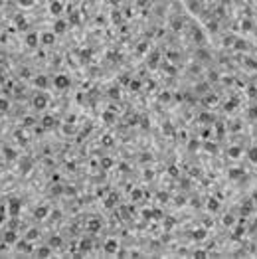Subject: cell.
Here are the masks:
<instances>
[{
	"mask_svg": "<svg viewBox=\"0 0 257 259\" xmlns=\"http://www.w3.org/2000/svg\"><path fill=\"white\" fill-rule=\"evenodd\" d=\"M182 28V20H176L174 18V22H172V30H180Z\"/></svg>",
	"mask_w": 257,
	"mask_h": 259,
	"instance_id": "cell-26",
	"label": "cell"
},
{
	"mask_svg": "<svg viewBox=\"0 0 257 259\" xmlns=\"http://www.w3.org/2000/svg\"><path fill=\"white\" fill-rule=\"evenodd\" d=\"M32 105H34L36 109H46L47 107V97L44 93H36L34 99H32Z\"/></svg>",
	"mask_w": 257,
	"mask_h": 259,
	"instance_id": "cell-1",
	"label": "cell"
},
{
	"mask_svg": "<svg viewBox=\"0 0 257 259\" xmlns=\"http://www.w3.org/2000/svg\"><path fill=\"white\" fill-rule=\"evenodd\" d=\"M99 228H101V222H99V220H91L89 225H87V229H89V231H97Z\"/></svg>",
	"mask_w": 257,
	"mask_h": 259,
	"instance_id": "cell-16",
	"label": "cell"
},
{
	"mask_svg": "<svg viewBox=\"0 0 257 259\" xmlns=\"http://www.w3.org/2000/svg\"><path fill=\"white\" fill-rule=\"evenodd\" d=\"M14 137H16V141H18V143H22V144H26V139H24V134H22V133H20V131H18V133H16V134H14Z\"/></svg>",
	"mask_w": 257,
	"mask_h": 259,
	"instance_id": "cell-24",
	"label": "cell"
},
{
	"mask_svg": "<svg viewBox=\"0 0 257 259\" xmlns=\"http://www.w3.org/2000/svg\"><path fill=\"white\" fill-rule=\"evenodd\" d=\"M36 255H38V257H50L52 249H50V247H40V251H36Z\"/></svg>",
	"mask_w": 257,
	"mask_h": 259,
	"instance_id": "cell-15",
	"label": "cell"
},
{
	"mask_svg": "<svg viewBox=\"0 0 257 259\" xmlns=\"http://www.w3.org/2000/svg\"><path fill=\"white\" fill-rule=\"evenodd\" d=\"M38 42H40V38L36 32H28V36H26V46L28 48H36L38 46Z\"/></svg>",
	"mask_w": 257,
	"mask_h": 259,
	"instance_id": "cell-4",
	"label": "cell"
},
{
	"mask_svg": "<svg viewBox=\"0 0 257 259\" xmlns=\"http://www.w3.org/2000/svg\"><path fill=\"white\" fill-rule=\"evenodd\" d=\"M8 208H10V216H12V218H16V216L20 214V208H22V202H20V198H10Z\"/></svg>",
	"mask_w": 257,
	"mask_h": 259,
	"instance_id": "cell-2",
	"label": "cell"
},
{
	"mask_svg": "<svg viewBox=\"0 0 257 259\" xmlns=\"http://www.w3.org/2000/svg\"><path fill=\"white\" fill-rule=\"evenodd\" d=\"M53 85H56L57 89H67L69 87V77L67 75H56V77H53Z\"/></svg>",
	"mask_w": 257,
	"mask_h": 259,
	"instance_id": "cell-3",
	"label": "cell"
},
{
	"mask_svg": "<svg viewBox=\"0 0 257 259\" xmlns=\"http://www.w3.org/2000/svg\"><path fill=\"white\" fill-rule=\"evenodd\" d=\"M53 40H56V36H53L52 32H44V34H42V44L44 46H52Z\"/></svg>",
	"mask_w": 257,
	"mask_h": 259,
	"instance_id": "cell-6",
	"label": "cell"
},
{
	"mask_svg": "<svg viewBox=\"0 0 257 259\" xmlns=\"http://www.w3.org/2000/svg\"><path fill=\"white\" fill-rule=\"evenodd\" d=\"M34 0H20V6H32Z\"/></svg>",
	"mask_w": 257,
	"mask_h": 259,
	"instance_id": "cell-28",
	"label": "cell"
},
{
	"mask_svg": "<svg viewBox=\"0 0 257 259\" xmlns=\"http://www.w3.org/2000/svg\"><path fill=\"white\" fill-rule=\"evenodd\" d=\"M2 152H4V156H6L8 160H14V158H16V150H14V148H10V147H4V148H2Z\"/></svg>",
	"mask_w": 257,
	"mask_h": 259,
	"instance_id": "cell-13",
	"label": "cell"
},
{
	"mask_svg": "<svg viewBox=\"0 0 257 259\" xmlns=\"http://www.w3.org/2000/svg\"><path fill=\"white\" fill-rule=\"evenodd\" d=\"M20 77H22V79H28V77H30V69H28V67H22V69H20Z\"/></svg>",
	"mask_w": 257,
	"mask_h": 259,
	"instance_id": "cell-21",
	"label": "cell"
},
{
	"mask_svg": "<svg viewBox=\"0 0 257 259\" xmlns=\"http://www.w3.org/2000/svg\"><path fill=\"white\" fill-rule=\"evenodd\" d=\"M47 214H50V208H47V206H38L34 210L36 220H44V218H47Z\"/></svg>",
	"mask_w": 257,
	"mask_h": 259,
	"instance_id": "cell-5",
	"label": "cell"
},
{
	"mask_svg": "<svg viewBox=\"0 0 257 259\" xmlns=\"http://www.w3.org/2000/svg\"><path fill=\"white\" fill-rule=\"evenodd\" d=\"M79 247H81V251H89V247H91V243H89V241H87V239H85V241H81V245H79Z\"/></svg>",
	"mask_w": 257,
	"mask_h": 259,
	"instance_id": "cell-25",
	"label": "cell"
},
{
	"mask_svg": "<svg viewBox=\"0 0 257 259\" xmlns=\"http://www.w3.org/2000/svg\"><path fill=\"white\" fill-rule=\"evenodd\" d=\"M34 83H36V85H38V87H40V89H44V87H46V85H47V77H46V75H38V77H36V79H34Z\"/></svg>",
	"mask_w": 257,
	"mask_h": 259,
	"instance_id": "cell-12",
	"label": "cell"
},
{
	"mask_svg": "<svg viewBox=\"0 0 257 259\" xmlns=\"http://www.w3.org/2000/svg\"><path fill=\"white\" fill-rule=\"evenodd\" d=\"M111 97H119V91H117V89H111Z\"/></svg>",
	"mask_w": 257,
	"mask_h": 259,
	"instance_id": "cell-33",
	"label": "cell"
},
{
	"mask_svg": "<svg viewBox=\"0 0 257 259\" xmlns=\"http://www.w3.org/2000/svg\"><path fill=\"white\" fill-rule=\"evenodd\" d=\"M16 247H18V251H22V253H30L32 251V245L28 243V239L26 241H16Z\"/></svg>",
	"mask_w": 257,
	"mask_h": 259,
	"instance_id": "cell-8",
	"label": "cell"
},
{
	"mask_svg": "<svg viewBox=\"0 0 257 259\" xmlns=\"http://www.w3.org/2000/svg\"><path fill=\"white\" fill-rule=\"evenodd\" d=\"M42 125H44L46 129H50V127L56 125V119H53V117H44V119H42Z\"/></svg>",
	"mask_w": 257,
	"mask_h": 259,
	"instance_id": "cell-14",
	"label": "cell"
},
{
	"mask_svg": "<svg viewBox=\"0 0 257 259\" xmlns=\"http://www.w3.org/2000/svg\"><path fill=\"white\" fill-rule=\"evenodd\" d=\"M10 109V101L8 99H0V113H6Z\"/></svg>",
	"mask_w": 257,
	"mask_h": 259,
	"instance_id": "cell-19",
	"label": "cell"
},
{
	"mask_svg": "<svg viewBox=\"0 0 257 259\" xmlns=\"http://www.w3.org/2000/svg\"><path fill=\"white\" fill-rule=\"evenodd\" d=\"M50 243H52V247H60L61 245V237L60 235H53L52 239H50Z\"/></svg>",
	"mask_w": 257,
	"mask_h": 259,
	"instance_id": "cell-20",
	"label": "cell"
},
{
	"mask_svg": "<svg viewBox=\"0 0 257 259\" xmlns=\"http://www.w3.org/2000/svg\"><path fill=\"white\" fill-rule=\"evenodd\" d=\"M111 166H113V160L111 158H101V168L103 170H109Z\"/></svg>",
	"mask_w": 257,
	"mask_h": 259,
	"instance_id": "cell-18",
	"label": "cell"
},
{
	"mask_svg": "<svg viewBox=\"0 0 257 259\" xmlns=\"http://www.w3.org/2000/svg\"><path fill=\"white\" fill-rule=\"evenodd\" d=\"M133 198H135V200H138V198H141V192L135 190V192H133Z\"/></svg>",
	"mask_w": 257,
	"mask_h": 259,
	"instance_id": "cell-32",
	"label": "cell"
},
{
	"mask_svg": "<svg viewBox=\"0 0 257 259\" xmlns=\"http://www.w3.org/2000/svg\"><path fill=\"white\" fill-rule=\"evenodd\" d=\"M65 28H67V22H63V20H57L56 26H53V32H56V34H63V32H65Z\"/></svg>",
	"mask_w": 257,
	"mask_h": 259,
	"instance_id": "cell-11",
	"label": "cell"
},
{
	"mask_svg": "<svg viewBox=\"0 0 257 259\" xmlns=\"http://www.w3.org/2000/svg\"><path fill=\"white\" fill-rule=\"evenodd\" d=\"M50 10H52V14H61V10H63V4L61 2H57V0H53V2L50 4Z\"/></svg>",
	"mask_w": 257,
	"mask_h": 259,
	"instance_id": "cell-9",
	"label": "cell"
},
{
	"mask_svg": "<svg viewBox=\"0 0 257 259\" xmlns=\"http://www.w3.org/2000/svg\"><path fill=\"white\" fill-rule=\"evenodd\" d=\"M52 216H53V220H60V218H61V212H60V210H56Z\"/></svg>",
	"mask_w": 257,
	"mask_h": 259,
	"instance_id": "cell-30",
	"label": "cell"
},
{
	"mask_svg": "<svg viewBox=\"0 0 257 259\" xmlns=\"http://www.w3.org/2000/svg\"><path fill=\"white\" fill-rule=\"evenodd\" d=\"M111 2H113V4H119V0H111Z\"/></svg>",
	"mask_w": 257,
	"mask_h": 259,
	"instance_id": "cell-35",
	"label": "cell"
},
{
	"mask_svg": "<svg viewBox=\"0 0 257 259\" xmlns=\"http://www.w3.org/2000/svg\"><path fill=\"white\" fill-rule=\"evenodd\" d=\"M22 166H24V172H28L32 168V162H30L28 158H22Z\"/></svg>",
	"mask_w": 257,
	"mask_h": 259,
	"instance_id": "cell-22",
	"label": "cell"
},
{
	"mask_svg": "<svg viewBox=\"0 0 257 259\" xmlns=\"http://www.w3.org/2000/svg\"><path fill=\"white\" fill-rule=\"evenodd\" d=\"M0 67H4V57L0 56Z\"/></svg>",
	"mask_w": 257,
	"mask_h": 259,
	"instance_id": "cell-34",
	"label": "cell"
},
{
	"mask_svg": "<svg viewBox=\"0 0 257 259\" xmlns=\"http://www.w3.org/2000/svg\"><path fill=\"white\" fill-rule=\"evenodd\" d=\"M38 235H40V231L32 228V229H28V234H26V239H28V241H32V239H36Z\"/></svg>",
	"mask_w": 257,
	"mask_h": 259,
	"instance_id": "cell-17",
	"label": "cell"
},
{
	"mask_svg": "<svg viewBox=\"0 0 257 259\" xmlns=\"http://www.w3.org/2000/svg\"><path fill=\"white\" fill-rule=\"evenodd\" d=\"M34 123H36V121H34L32 117H26V119H24V127H32Z\"/></svg>",
	"mask_w": 257,
	"mask_h": 259,
	"instance_id": "cell-27",
	"label": "cell"
},
{
	"mask_svg": "<svg viewBox=\"0 0 257 259\" xmlns=\"http://www.w3.org/2000/svg\"><path fill=\"white\" fill-rule=\"evenodd\" d=\"M16 24H18V28H20V30H26V20L22 18V16H20L18 20H16Z\"/></svg>",
	"mask_w": 257,
	"mask_h": 259,
	"instance_id": "cell-23",
	"label": "cell"
},
{
	"mask_svg": "<svg viewBox=\"0 0 257 259\" xmlns=\"http://www.w3.org/2000/svg\"><path fill=\"white\" fill-rule=\"evenodd\" d=\"M4 241H6V243H16V241H18L16 231H14V229H8L6 234H4Z\"/></svg>",
	"mask_w": 257,
	"mask_h": 259,
	"instance_id": "cell-7",
	"label": "cell"
},
{
	"mask_svg": "<svg viewBox=\"0 0 257 259\" xmlns=\"http://www.w3.org/2000/svg\"><path fill=\"white\" fill-rule=\"evenodd\" d=\"M117 249H119V245H117L115 239H109V241L105 243V251H107V253H117Z\"/></svg>",
	"mask_w": 257,
	"mask_h": 259,
	"instance_id": "cell-10",
	"label": "cell"
},
{
	"mask_svg": "<svg viewBox=\"0 0 257 259\" xmlns=\"http://www.w3.org/2000/svg\"><path fill=\"white\" fill-rule=\"evenodd\" d=\"M137 4H138V6H147L148 0H137Z\"/></svg>",
	"mask_w": 257,
	"mask_h": 259,
	"instance_id": "cell-31",
	"label": "cell"
},
{
	"mask_svg": "<svg viewBox=\"0 0 257 259\" xmlns=\"http://www.w3.org/2000/svg\"><path fill=\"white\" fill-rule=\"evenodd\" d=\"M204 234H206L204 229H198L196 231V239H204Z\"/></svg>",
	"mask_w": 257,
	"mask_h": 259,
	"instance_id": "cell-29",
	"label": "cell"
}]
</instances>
